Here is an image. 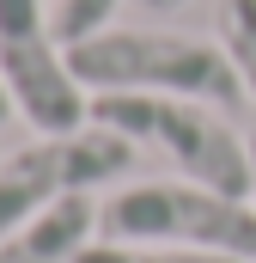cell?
Returning <instances> with one entry per match:
<instances>
[{
	"label": "cell",
	"mask_w": 256,
	"mask_h": 263,
	"mask_svg": "<svg viewBox=\"0 0 256 263\" xmlns=\"http://www.w3.org/2000/svg\"><path fill=\"white\" fill-rule=\"evenodd\" d=\"M73 80L86 92H165V98H201L232 110L244 92L238 67L220 43L189 37V31H140V25H110L86 43L67 49Z\"/></svg>",
	"instance_id": "6da1fadb"
},
{
	"label": "cell",
	"mask_w": 256,
	"mask_h": 263,
	"mask_svg": "<svg viewBox=\"0 0 256 263\" xmlns=\"http://www.w3.org/2000/svg\"><path fill=\"white\" fill-rule=\"evenodd\" d=\"M92 123L128 135L134 147H159L189 184L250 202V141L220 117V104L165 92H92Z\"/></svg>",
	"instance_id": "7a4b0ae2"
},
{
	"label": "cell",
	"mask_w": 256,
	"mask_h": 263,
	"mask_svg": "<svg viewBox=\"0 0 256 263\" xmlns=\"http://www.w3.org/2000/svg\"><path fill=\"white\" fill-rule=\"evenodd\" d=\"M104 239L122 245H189V251H226L256 263V202L220 196L189 178H146L122 184L98 208Z\"/></svg>",
	"instance_id": "3957f363"
},
{
	"label": "cell",
	"mask_w": 256,
	"mask_h": 263,
	"mask_svg": "<svg viewBox=\"0 0 256 263\" xmlns=\"http://www.w3.org/2000/svg\"><path fill=\"white\" fill-rule=\"evenodd\" d=\"M134 172V141L104 123H86L73 135H37L31 147L0 159V239L43 208L67 196H92L98 184H116Z\"/></svg>",
	"instance_id": "277c9868"
},
{
	"label": "cell",
	"mask_w": 256,
	"mask_h": 263,
	"mask_svg": "<svg viewBox=\"0 0 256 263\" xmlns=\"http://www.w3.org/2000/svg\"><path fill=\"white\" fill-rule=\"evenodd\" d=\"M0 86L37 135H73L92 123V98L73 80L43 0H0Z\"/></svg>",
	"instance_id": "5b68a950"
},
{
	"label": "cell",
	"mask_w": 256,
	"mask_h": 263,
	"mask_svg": "<svg viewBox=\"0 0 256 263\" xmlns=\"http://www.w3.org/2000/svg\"><path fill=\"white\" fill-rule=\"evenodd\" d=\"M92 227H98L92 196H67L55 208H43L37 220L12 227L0 239V263H73L92 245Z\"/></svg>",
	"instance_id": "8992f818"
},
{
	"label": "cell",
	"mask_w": 256,
	"mask_h": 263,
	"mask_svg": "<svg viewBox=\"0 0 256 263\" xmlns=\"http://www.w3.org/2000/svg\"><path fill=\"white\" fill-rule=\"evenodd\" d=\"M73 263H244V257L189 251V245H122V239H92Z\"/></svg>",
	"instance_id": "52a82bcc"
},
{
	"label": "cell",
	"mask_w": 256,
	"mask_h": 263,
	"mask_svg": "<svg viewBox=\"0 0 256 263\" xmlns=\"http://www.w3.org/2000/svg\"><path fill=\"white\" fill-rule=\"evenodd\" d=\"M220 49L232 55L244 92L256 98V0H220Z\"/></svg>",
	"instance_id": "ba28073f"
},
{
	"label": "cell",
	"mask_w": 256,
	"mask_h": 263,
	"mask_svg": "<svg viewBox=\"0 0 256 263\" xmlns=\"http://www.w3.org/2000/svg\"><path fill=\"white\" fill-rule=\"evenodd\" d=\"M116 6H122V0H49V25H55V37H61L67 49H73V43L110 31Z\"/></svg>",
	"instance_id": "9c48e42d"
},
{
	"label": "cell",
	"mask_w": 256,
	"mask_h": 263,
	"mask_svg": "<svg viewBox=\"0 0 256 263\" xmlns=\"http://www.w3.org/2000/svg\"><path fill=\"white\" fill-rule=\"evenodd\" d=\"M140 6H153V12H171V6H189V0H140Z\"/></svg>",
	"instance_id": "30bf717a"
},
{
	"label": "cell",
	"mask_w": 256,
	"mask_h": 263,
	"mask_svg": "<svg viewBox=\"0 0 256 263\" xmlns=\"http://www.w3.org/2000/svg\"><path fill=\"white\" fill-rule=\"evenodd\" d=\"M6 117H18V110H12V98H6V86H0V129H6Z\"/></svg>",
	"instance_id": "8fae6325"
},
{
	"label": "cell",
	"mask_w": 256,
	"mask_h": 263,
	"mask_svg": "<svg viewBox=\"0 0 256 263\" xmlns=\"http://www.w3.org/2000/svg\"><path fill=\"white\" fill-rule=\"evenodd\" d=\"M250 202H256V135H250Z\"/></svg>",
	"instance_id": "7c38bea8"
}]
</instances>
